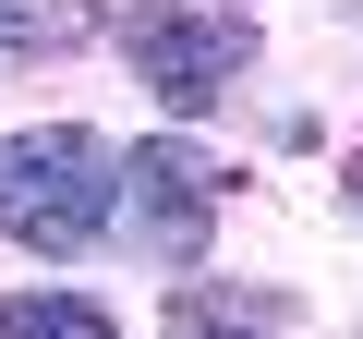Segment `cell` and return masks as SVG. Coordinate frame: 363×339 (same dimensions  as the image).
I'll use <instances>...</instances> for the list:
<instances>
[{"instance_id": "3957f363", "label": "cell", "mask_w": 363, "mask_h": 339, "mask_svg": "<svg viewBox=\"0 0 363 339\" xmlns=\"http://www.w3.org/2000/svg\"><path fill=\"white\" fill-rule=\"evenodd\" d=\"M133 182H145V243H157V255H194V243H206L218 170H206L194 145H145V157H133Z\"/></svg>"}, {"instance_id": "7a4b0ae2", "label": "cell", "mask_w": 363, "mask_h": 339, "mask_svg": "<svg viewBox=\"0 0 363 339\" xmlns=\"http://www.w3.org/2000/svg\"><path fill=\"white\" fill-rule=\"evenodd\" d=\"M133 61L157 73V97L169 109H206L218 85H230V37H206V25H182V13H157V0H133Z\"/></svg>"}, {"instance_id": "8992f818", "label": "cell", "mask_w": 363, "mask_h": 339, "mask_svg": "<svg viewBox=\"0 0 363 339\" xmlns=\"http://www.w3.org/2000/svg\"><path fill=\"white\" fill-rule=\"evenodd\" d=\"M351 194H363V182H351Z\"/></svg>"}, {"instance_id": "5b68a950", "label": "cell", "mask_w": 363, "mask_h": 339, "mask_svg": "<svg viewBox=\"0 0 363 339\" xmlns=\"http://www.w3.org/2000/svg\"><path fill=\"white\" fill-rule=\"evenodd\" d=\"M73 37H85L73 0H0V49H73Z\"/></svg>"}, {"instance_id": "277c9868", "label": "cell", "mask_w": 363, "mask_h": 339, "mask_svg": "<svg viewBox=\"0 0 363 339\" xmlns=\"http://www.w3.org/2000/svg\"><path fill=\"white\" fill-rule=\"evenodd\" d=\"M0 339H121L97 303H61V291H25L13 315H0Z\"/></svg>"}, {"instance_id": "6da1fadb", "label": "cell", "mask_w": 363, "mask_h": 339, "mask_svg": "<svg viewBox=\"0 0 363 339\" xmlns=\"http://www.w3.org/2000/svg\"><path fill=\"white\" fill-rule=\"evenodd\" d=\"M109 194H121V157L97 133H73V121L0 133V230H13V243H49V255L97 243L109 230Z\"/></svg>"}]
</instances>
